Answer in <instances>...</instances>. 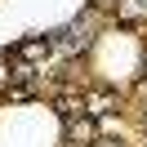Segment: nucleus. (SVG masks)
I'll use <instances>...</instances> for the list:
<instances>
[{"label":"nucleus","mask_w":147,"mask_h":147,"mask_svg":"<svg viewBox=\"0 0 147 147\" xmlns=\"http://www.w3.org/2000/svg\"><path fill=\"white\" fill-rule=\"evenodd\" d=\"M111 107H116V94L111 89H98V94L85 98V111H89V116H102V111H111Z\"/></svg>","instance_id":"1"},{"label":"nucleus","mask_w":147,"mask_h":147,"mask_svg":"<svg viewBox=\"0 0 147 147\" xmlns=\"http://www.w3.org/2000/svg\"><path fill=\"white\" fill-rule=\"evenodd\" d=\"M67 138H71L76 147H89V143H98V138H94V125H89V120H80V125L71 120V125H67Z\"/></svg>","instance_id":"2"},{"label":"nucleus","mask_w":147,"mask_h":147,"mask_svg":"<svg viewBox=\"0 0 147 147\" xmlns=\"http://www.w3.org/2000/svg\"><path fill=\"white\" fill-rule=\"evenodd\" d=\"M13 54L27 58V63H36V58H45V54H49V40H45V36H40V40H27V45H18Z\"/></svg>","instance_id":"3"},{"label":"nucleus","mask_w":147,"mask_h":147,"mask_svg":"<svg viewBox=\"0 0 147 147\" xmlns=\"http://www.w3.org/2000/svg\"><path fill=\"white\" fill-rule=\"evenodd\" d=\"M98 147H111V143H107V138H98Z\"/></svg>","instance_id":"4"}]
</instances>
